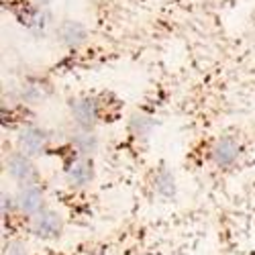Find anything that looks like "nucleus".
<instances>
[{
	"instance_id": "obj_4",
	"label": "nucleus",
	"mask_w": 255,
	"mask_h": 255,
	"mask_svg": "<svg viewBox=\"0 0 255 255\" xmlns=\"http://www.w3.org/2000/svg\"><path fill=\"white\" fill-rule=\"evenodd\" d=\"M33 233L41 239H53L61 233V219L51 210H41L33 219Z\"/></svg>"
},
{
	"instance_id": "obj_9",
	"label": "nucleus",
	"mask_w": 255,
	"mask_h": 255,
	"mask_svg": "<svg viewBox=\"0 0 255 255\" xmlns=\"http://www.w3.org/2000/svg\"><path fill=\"white\" fill-rule=\"evenodd\" d=\"M155 190H157V194L163 196V198H172L176 194L174 174L163 165L157 169V174H155Z\"/></svg>"
},
{
	"instance_id": "obj_7",
	"label": "nucleus",
	"mask_w": 255,
	"mask_h": 255,
	"mask_svg": "<svg viewBox=\"0 0 255 255\" xmlns=\"http://www.w3.org/2000/svg\"><path fill=\"white\" fill-rule=\"evenodd\" d=\"M237 153H239V145L233 137H223L217 141L215 149H212V157L219 165H231L233 161L237 159Z\"/></svg>"
},
{
	"instance_id": "obj_2",
	"label": "nucleus",
	"mask_w": 255,
	"mask_h": 255,
	"mask_svg": "<svg viewBox=\"0 0 255 255\" xmlns=\"http://www.w3.org/2000/svg\"><path fill=\"white\" fill-rule=\"evenodd\" d=\"M70 111L74 121L82 129H90L98 119V102L92 98H78V100H72Z\"/></svg>"
},
{
	"instance_id": "obj_3",
	"label": "nucleus",
	"mask_w": 255,
	"mask_h": 255,
	"mask_svg": "<svg viewBox=\"0 0 255 255\" xmlns=\"http://www.w3.org/2000/svg\"><path fill=\"white\" fill-rule=\"evenodd\" d=\"M45 143H47V133L41 129V127H33V125L25 127L23 133L18 137L20 151L25 155H39L45 149Z\"/></svg>"
},
{
	"instance_id": "obj_5",
	"label": "nucleus",
	"mask_w": 255,
	"mask_h": 255,
	"mask_svg": "<svg viewBox=\"0 0 255 255\" xmlns=\"http://www.w3.org/2000/svg\"><path fill=\"white\" fill-rule=\"evenodd\" d=\"M18 206L27 215H39L41 206H43V192L41 188L35 184L23 186L20 188V194H18Z\"/></svg>"
},
{
	"instance_id": "obj_13",
	"label": "nucleus",
	"mask_w": 255,
	"mask_h": 255,
	"mask_svg": "<svg viewBox=\"0 0 255 255\" xmlns=\"http://www.w3.org/2000/svg\"><path fill=\"white\" fill-rule=\"evenodd\" d=\"M51 0H37V4H49Z\"/></svg>"
},
{
	"instance_id": "obj_11",
	"label": "nucleus",
	"mask_w": 255,
	"mask_h": 255,
	"mask_svg": "<svg viewBox=\"0 0 255 255\" xmlns=\"http://www.w3.org/2000/svg\"><path fill=\"white\" fill-rule=\"evenodd\" d=\"M153 129V121L145 115H133L131 119V131L139 137H147Z\"/></svg>"
},
{
	"instance_id": "obj_6",
	"label": "nucleus",
	"mask_w": 255,
	"mask_h": 255,
	"mask_svg": "<svg viewBox=\"0 0 255 255\" xmlns=\"http://www.w3.org/2000/svg\"><path fill=\"white\" fill-rule=\"evenodd\" d=\"M55 33L57 39L68 47H78L80 43L86 41V29H84V25L76 23V20H63Z\"/></svg>"
},
{
	"instance_id": "obj_1",
	"label": "nucleus",
	"mask_w": 255,
	"mask_h": 255,
	"mask_svg": "<svg viewBox=\"0 0 255 255\" xmlns=\"http://www.w3.org/2000/svg\"><path fill=\"white\" fill-rule=\"evenodd\" d=\"M6 165H8V174H10L16 182L25 184V186L35 184L37 172H35V165L31 163L29 155H25V153H14V155L8 157Z\"/></svg>"
},
{
	"instance_id": "obj_12",
	"label": "nucleus",
	"mask_w": 255,
	"mask_h": 255,
	"mask_svg": "<svg viewBox=\"0 0 255 255\" xmlns=\"http://www.w3.org/2000/svg\"><path fill=\"white\" fill-rule=\"evenodd\" d=\"M6 249H8V251H6V255H27L25 247L20 245V243H10Z\"/></svg>"
},
{
	"instance_id": "obj_8",
	"label": "nucleus",
	"mask_w": 255,
	"mask_h": 255,
	"mask_svg": "<svg viewBox=\"0 0 255 255\" xmlns=\"http://www.w3.org/2000/svg\"><path fill=\"white\" fill-rule=\"evenodd\" d=\"M94 176V169H92V161L90 159H78L68 167V180L74 186H86Z\"/></svg>"
},
{
	"instance_id": "obj_10",
	"label": "nucleus",
	"mask_w": 255,
	"mask_h": 255,
	"mask_svg": "<svg viewBox=\"0 0 255 255\" xmlns=\"http://www.w3.org/2000/svg\"><path fill=\"white\" fill-rule=\"evenodd\" d=\"M72 145H74V149L78 151V153H82V155H90V153H94L96 151V147H98V139H96V135H92V133H78L74 139H72Z\"/></svg>"
}]
</instances>
